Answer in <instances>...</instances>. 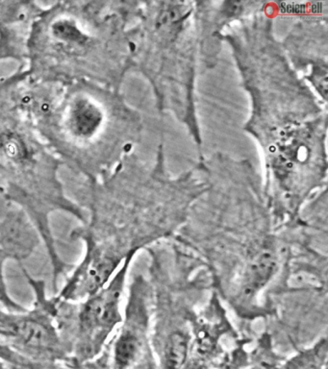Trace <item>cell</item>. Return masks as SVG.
Segmentation results:
<instances>
[{
	"label": "cell",
	"instance_id": "cell-6",
	"mask_svg": "<svg viewBox=\"0 0 328 369\" xmlns=\"http://www.w3.org/2000/svg\"><path fill=\"white\" fill-rule=\"evenodd\" d=\"M118 291H110L92 300L85 308L82 318L87 327H108L118 319Z\"/></svg>",
	"mask_w": 328,
	"mask_h": 369
},
{
	"label": "cell",
	"instance_id": "cell-10",
	"mask_svg": "<svg viewBox=\"0 0 328 369\" xmlns=\"http://www.w3.org/2000/svg\"><path fill=\"white\" fill-rule=\"evenodd\" d=\"M18 334L24 341L32 345H45L48 343V331L36 322H24L18 326Z\"/></svg>",
	"mask_w": 328,
	"mask_h": 369
},
{
	"label": "cell",
	"instance_id": "cell-8",
	"mask_svg": "<svg viewBox=\"0 0 328 369\" xmlns=\"http://www.w3.org/2000/svg\"><path fill=\"white\" fill-rule=\"evenodd\" d=\"M115 261L109 259L96 261L92 266L88 269L86 272V290L92 293L98 290L99 286L106 282L113 271H114Z\"/></svg>",
	"mask_w": 328,
	"mask_h": 369
},
{
	"label": "cell",
	"instance_id": "cell-9",
	"mask_svg": "<svg viewBox=\"0 0 328 369\" xmlns=\"http://www.w3.org/2000/svg\"><path fill=\"white\" fill-rule=\"evenodd\" d=\"M139 349L140 343L135 336L123 335L116 346V360L118 365L123 368L130 365L136 358Z\"/></svg>",
	"mask_w": 328,
	"mask_h": 369
},
{
	"label": "cell",
	"instance_id": "cell-1",
	"mask_svg": "<svg viewBox=\"0 0 328 369\" xmlns=\"http://www.w3.org/2000/svg\"><path fill=\"white\" fill-rule=\"evenodd\" d=\"M118 11V4L96 0H66L42 7L27 41V79L112 84L121 60Z\"/></svg>",
	"mask_w": 328,
	"mask_h": 369
},
{
	"label": "cell",
	"instance_id": "cell-4",
	"mask_svg": "<svg viewBox=\"0 0 328 369\" xmlns=\"http://www.w3.org/2000/svg\"><path fill=\"white\" fill-rule=\"evenodd\" d=\"M42 7L35 1H0V62L26 66L30 30Z\"/></svg>",
	"mask_w": 328,
	"mask_h": 369
},
{
	"label": "cell",
	"instance_id": "cell-3",
	"mask_svg": "<svg viewBox=\"0 0 328 369\" xmlns=\"http://www.w3.org/2000/svg\"><path fill=\"white\" fill-rule=\"evenodd\" d=\"M26 66L0 77V175L19 199L43 212L51 204L66 205L58 170L62 162L36 130L23 103Z\"/></svg>",
	"mask_w": 328,
	"mask_h": 369
},
{
	"label": "cell",
	"instance_id": "cell-2",
	"mask_svg": "<svg viewBox=\"0 0 328 369\" xmlns=\"http://www.w3.org/2000/svg\"><path fill=\"white\" fill-rule=\"evenodd\" d=\"M23 103L49 150L71 172L96 177L121 145V109L106 88L88 81L36 83L24 79Z\"/></svg>",
	"mask_w": 328,
	"mask_h": 369
},
{
	"label": "cell",
	"instance_id": "cell-5",
	"mask_svg": "<svg viewBox=\"0 0 328 369\" xmlns=\"http://www.w3.org/2000/svg\"><path fill=\"white\" fill-rule=\"evenodd\" d=\"M277 269V260L271 250L259 252L250 261L245 272L244 293L252 296L274 276Z\"/></svg>",
	"mask_w": 328,
	"mask_h": 369
},
{
	"label": "cell",
	"instance_id": "cell-7",
	"mask_svg": "<svg viewBox=\"0 0 328 369\" xmlns=\"http://www.w3.org/2000/svg\"><path fill=\"white\" fill-rule=\"evenodd\" d=\"M188 351V340L185 335L175 332L168 338L165 347L164 362L166 369H181Z\"/></svg>",
	"mask_w": 328,
	"mask_h": 369
}]
</instances>
